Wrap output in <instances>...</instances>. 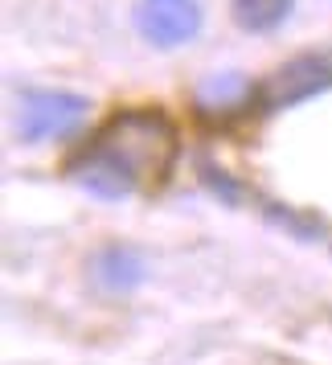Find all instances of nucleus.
<instances>
[{
  "label": "nucleus",
  "mask_w": 332,
  "mask_h": 365,
  "mask_svg": "<svg viewBox=\"0 0 332 365\" xmlns=\"http://www.w3.org/2000/svg\"><path fill=\"white\" fill-rule=\"evenodd\" d=\"M177 152V123L160 107H128L70 160V181L99 201H123L140 189L165 185Z\"/></svg>",
  "instance_id": "f257e3e1"
},
{
  "label": "nucleus",
  "mask_w": 332,
  "mask_h": 365,
  "mask_svg": "<svg viewBox=\"0 0 332 365\" xmlns=\"http://www.w3.org/2000/svg\"><path fill=\"white\" fill-rule=\"evenodd\" d=\"M90 103L74 91H29L17 107V135L25 144H46L83 128Z\"/></svg>",
  "instance_id": "f03ea898"
},
{
  "label": "nucleus",
  "mask_w": 332,
  "mask_h": 365,
  "mask_svg": "<svg viewBox=\"0 0 332 365\" xmlns=\"http://www.w3.org/2000/svg\"><path fill=\"white\" fill-rule=\"evenodd\" d=\"M135 29L156 50L189 46L201 34V4L197 0H140L135 4Z\"/></svg>",
  "instance_id": "7ed1b4c3"
},
{
  "label": "nucleus",
  "mask_w": 332,
  "mask_h": 365,
  "mask_svg": "<svg viewBox=\"0 0 332 365\" xmlns=\"http://www.w3.org/2000/svg\"><path fill=\"white\" fill-rule=\"evenodd\" d=\"M328 86H332L328 58L299 53V58H291V62H283V66L263 83V103L266 107H296V103L312 99V95L328 91Z\"/></svg>",
  "instance_id": "20e7f679"
},
{
  "label": "nucleus",
  "mask_w": 332,
  "mask_h": 365,
  "mask_svg": "<svg viewBox=\"0 0 332 365\" xmlns=\"http://www.w3.org/2000/svg\"><path fill=\"white\" fill-rule=\"evenodd\" d=\"M95 279L107 287V292H132V287H140L144 283V275H148V267H144V259L135 255L132 247H103L99 255H95Z\"/></svg>",
  "instance_id": "39448f33"
},
{
  "label": "nucleus",
  "mask_w": 332,
  "mask_h": 365,
  "mask_svg": "<svg viewBox=\"0 0 332 365\" xmlns=\"http://www.w3.org/2000/svg\"><path fill=\"white\" fill-rule=\"evenodd\" d=\"M234 25L247 34H271L291 17V0H234Z\"/></svg>",
  "instance_id": "423d86ee"
},
{
  "label": "nucleus",
  "mask_w": 332,
  "mask_h": 365,
  "mask_svg": "<svg viewBox=\"0 0 332 365\" xmlns=\"http://www.w3.org/2000/svg\"><path fill=\"white\" fill-rule=\"evenodd\" d=\"M247 95V78L242 74H217V78H205L197 91L201 107H230V103H242Z\"/></svg>",
  "instance_id": "0eeeda50"
}]
</instances>
